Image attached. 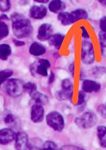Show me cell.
Here are the masks:
<instances>
[{
	"label": "cell",
	"instance_id": "1",
	"mask_svg": "<svg viewBox=\"0 0 106 150\" xmlns=\"http://www.w3.org/2000/svg\"><path fill=\"white\" fill-rule=\"evenodd\" d=\"M13 33L18 39L27 38L33 33L30 21L18 13H14L11 16Z\"/></svg>",
	"mask_w": 106,
	"mask_h": 150
},
{
	"label": "cell",
	"instance_id": "2",
	"mask_svg": "<svg viewBox=\"0 0 106 150\" xmlns=\"http://www.w3.org/2000/svg\"><path fill=\"white\" fill-rule=\"evenodd\" d=\"M88 18V13L87 11L81 8L75 9L71 12L62 11L58 15V20L63 25H71L77 21L87 19Z\"/></svg>",
	"mask_w": 106,
	"mask_h": 150
},
{
	"label": "cell",
	"instance_id": "3",
	"mask_svg": "<svg viewBox=\"0 0 106 150\" xmlns=\"http://www.w3.org/2000/svg\"><path fill=\"white\" fill-rule=\"evenodd\" d=\"M4 90L6 94L12 98L19 97L24 93V81L19 78H11L5 83Z\"/></svg>",
	"mask_w": 106,
	"mask_h": 150
},
{
	"label": "cell",
	"instance_id": "4",
	"mask_svg": "<svg viewBox=\"0 0 106 150\" xmlns=\"http://www.w3.org/2000/svg\"><path fill=\"white\" fill-rule=\"evenodd\" d=\"M47 125L54 131L61 132L65 126V119L62 114L57 111H52L46 117Z\"/></svg>",
	"mask_w": 106,
	"mask_h": 150
},
{
	"label": "cell",
	"instance_id": "5",
	"mask_svg": "<svg viewBox=\"0 0 106 150\" xmlns=\"http://www.w3.org/2000/svg\"><path fill=\"white\" fill-rule=\"evenodd\" d=\"M98 118L95 113L90 111H87L81 116L75 118V124L82 129H88L93 128L97 124Z\"/></svg>",
	"mask_w": 106,
	"mask_h": 150
},
{
	"label": "cell",
	"instance_id": "6",
	"mask_svg": "<svg viewBox=\"0 0 106 150\" xmlns=\"http://www.w3.org/2000/svg\"><path fill=\"white\" fill-rule=\"evenodd\" d=\"M95 59V52L93 43L87 40L83 41L81 45V61L85 65H90L94 63Z\"/></svg>",
	"mask_w": 106,
	"mask_h": 150
},
{
	"label": "cell",
	"instance_id": "7",
	"mask_svg": "<svg viewBox=\"0 0 106 150\" xmlns=\"http://www.w3.org/2000/svg\"><path fill=\"white\" fill-rule=\"evenodd\" d=\"M14 140L16 150H30L29 137L26 132L21 131L16 133Z\"/></svg>",
	"mask_w": 106,
	"mask_h": 150
},
{
	"label": "cell",
	"instance_id": "8",
	"mask_svg": "<svg viewBox=\"0 0 106 150\" xmlns=\"http://www.w3.org/2000/svg\"><path fill=\"white\" fill-rule=\"evenodd\" d=\"M45 117L44 108L43 105L37 104L33 105L30 112V119L34 123L43 122Z\"/></svg>",
	"mask_w": 106,
	"mask_h": 150
},
{
	"label": "cell",
	"instance_id": "9",
	"mask_svg": "<svg viewBox=\"0 0 106 150\" xmlns=\"http://www.w3.org/2000/svg\"><path fill=\"white\" fill-rule=\"evenodd\" d=\"M53 27L50 24L44 23L39 28L37 38L41 41H48L53 34Z\"/></svg>",
	"mask_w": 106,
	"mask_h": 150
},
{
	"label": "cell",
	"instance_id": "10",
	"mask_svg": "<svg viewBox=\"0 0 106 150\" xmlns=\"http://www.w3.org/2000/svg\"><path fill=\"white\" fill-rule=\"evenodd\" d=\"M51 64L49 61L46 59L41 58L38 60V64L35 68L33 65L31 67V71H35L39 75L42 76L46 77L49 76L48 69L50 68Z\"/></svg>",
	"mask_w": 106,
	"mask_h": 150
},
{
	"label": "cell",
	"instance_id": "11",
	"mask_svg": "<svg viewBox=\"0 0 106 150\" xmlns=\"http://www.w3.org/2000/svg\"><path fill=\"white\" fill-rule=\"evenodd\" d=\"M101 85L99 83L93 80L85 79L82 84V90L85 93H97L100 91Z\"/></svg>",
	"mask_w": 106,
	"mask_h": 150
},
{
	"label": "cell",
	"instance_id": "12",
	"mask_svg": "<svg viewBox=\"0 0 106 150\" xmlns=\"http://www.w3.org/2000/svg\"><path fill=\"white\" fill-rule=\"evenodd\" d=\"M16 133L9 128L0 129V145H6L15 139Z\"/></svg>",
	"mask_w": 106,
	"mask_h": 150
},
{
	"label": "cell",
	"instance_id": "13",
	"mask_svg": "<svg viewBox=\"0 0 106 150\" xmlns=\"http://www.w3.org/2000/svg\"><path fill=\"white\" fill-rule=\"evenodd\" d=\"M47 9L43 5L33 6L30 10V16L33 19L41 20L47 16Z\"/></svg>",
	"mask_w": 106,
	"mask_h": 150
},
{
	"label": "cell",
	"instance_id": "14",
	"mask_svg": "<svg viewBox=\"0 0 106 150\" xmlns=\"http://www.w3.org/2000/svg\"><path fill=\"white\" fill-rule=\"evenodd\" d=\"M46 48L41 43L34 42L31 44L29 49V52L33 56L38 57L42 56L46 52Z\"/></svg>",
	"mask_w": 106,
	"mask_h": 150
},
{
	"label": "cell",
	"instance_id": "15",
	"mask_svg": "<svg viewBox=\"0 0 106 150\" xmlns=\"http://www.w3.org/2000/svg\"><path fill=\"white\" fill-rule=\"evenodd\" d=\"M65 36L61 33L52 34L48 40L49 44L52 46L57 50H59L63 43Z\"/></svg>",
	"mask_w": 106,
	"mask_h": 150
},
{
	"label": "cell",
	"instance_id": "16",
	"mask_svg": "<svg viewBox=\"0 0 106 150\" xmlns=\"http://www.w3.org/2000/svg\"><path fill=\"white\" fill-rule=\"evenodd\" d=\"M99 144L102 148H106V127L104 125H99L96 128Z\"/></svg>",
	"mask_w": 106,
	"mask_h": 150
},
{
	"label": "cell",
	"instance_id": "17",
	"mask_svg": "<svg viewBox=\"0 0 106 150\" xmlns=\"http://www.w3.org/2000/svg\"><path fill=\"white\" fill-rule=\"evenodd\" d=\"M65 4L62 0H52L49 4V9L54 13H59L65 8Z\"/></svg>",
	"mask_w": 106,
	"mask_h": 150
},
{
	"label": "cell",
	"instance_id": "18",
	"mask_svg": "<svg viewBox=\"0 0 106 150\" xmlns=\"http://www.w3.org/2000/svg\"><path fill=\"white\" fill-rule=\"evenodd\" d=\"M106 74V68L101 66L93 67L89 71L90 76L95 79H100Z\"/></svg>",
	"mask_w": 106,
	"mask_h": 150
},
{
	"label": "cell",
	"instance_id": "19",
	"mask_svg": "<svg viewBox=\"0 0 106 150\" xmlns=\"http://www.w3.org/2000/svg\"><path fill=\"white\" fill-rule=\"evenodd\" d=\"M33 101L35 102V104L46 105L49 103V98L46 94L39 91H36L32 96H30Z\"/></svg>",
	"mask_w": 106,
	"mask_h": 150
},
{
	"label": "cell",
	"instance_id": "20",
	"mask_svg": "<svg viewBox=\"0 0 106 150\" xmlns=\"http://www.w3.org/2000/svg\"><path fill=\"white\" fill-rule=\"evenodd\" d=\"M73 92V91L61 89L55 93V96L56 99L59 101L71 100L72 98Z\"/></svg>",
	"mask_w": 106,
	"mask_h": 150
},
{
	"label": "cell",
	"instance_id": "21",
	"mask_svg": "<svg viewBox=\"0 0 106 150\" xmlns=\"http://www.w3.org/2000/svg\"><path fill=\"white\" fill-rule=\"evenodd\" d=\"M11 48L7 44H0V59L6 61L8 59L11 54Z\"/></svg>",
	"mask_w": 106,
	"mask_h": 150
},
{
	"label": "cell",
	"instance_id": "22",
	"mask_svg": "<svg viewBox=\"0 0 106 150\" xmlns=\"http://www.w3.org/2000/svg\"><path fill=\"white\" fill-rule=\"evenodd\" d=\"M14 71L10 69L0 71V86L8 80L13 74Z\"/></svg>",
	"mask_w": 106,
	"mask_h": 150
},
{
	"label": "cell",
	"instance_id": "23",
	"mask_svg": "<svg viewBox=\"0 0 106 150\" xmlns=\"http://www.w3.org/2000/svg\"><path fill=\"white\" fill-rule=\"evenodd\" d=\"M24 92L30 95V96L37 91V85L32 82H28L24 85Z\"/></svg>",
	"mask_w": 106,
	"mask_h": 150
},
{
	"label": "cell",
	"instance_id": "24",
	"mask_svg": "<svg viewBox=\"0 0 106 150\" xmlns=\"http://www.w3.org/2000/svg\"><path fill=\"white\" fill-rule=\"evenodd\" d=\"M106 32L100 31L99 33V42L100 43L102 55L104 56L105 55V49L106 47Z\"/></svg>",
	"mask_w": 106,
	"mask_h": 150
},
{
	"label": "cell",
	"instance_id": "25",
	"mask_svg": "<svg viewBox=\"0 0 106 150\" xmlns=\"http://www.w3.org/2000/svg\"><path fill=\"white\" fill-rule=\"evenodd\" d=\"M9 34L8 25L4 21H0V40L6 38Z\"/></svg>",
	"mask_w": 106,
	"mask_h": 150
},
{
	"label": "cell",
	"instance_id": "26",
	"mask_svg": "<svg viewBox=\"0 0 106 150\" xmlns=\"http://www.w3.org/2000/svg\"><path fill=\"white\" fill-rule=\"evenodd\" d=\"M58 149V146L54 141L52 140H47L42 145V150H56Z\"/></svg>",
	"mask_w": 106,
	"mask_h": 150
},
{
	"label": "cell",
	"instance_id": "27",
	"mask_svg": "<svg viewBox=\"0 0 106 150\" xmlns=\"http://www.w3.org/2000/svg\"><path fill=\"white\" fill-rule=\"evenodd\" d=\"M73 83L69 78H65L62 81V89L73 91Z\"/></svg>",
	"mask_w": 106,
	"mask_h": 150
},
{
	"label": "cell",
	"instance_id": "28",
	"mask_svg": "<svg viewBox=\"0 0 106 150\" xmlns=\"http://www.w3.org/2000/svg\"><path fill=\"white\" fill-rule=\"evenodd\" d=\"M86 94L82 90L78 92V101L77 103L75 104V106H82L83 105H85L86 102Z\"/></svg>",
	"mask_w": 106,
	"mask_h": 150
},
{
	"label": "cell",
	"instance_id": "29",
	"mask_svg": "<svg viewBox=\"0 0 106 150\" xmlns=\"http://www.w3.org/2000/svg\"><path fill=\"white\" fill-rule=\"evenodd\" d=\"M11 6L9 0H0V11L6 12L10 9Z\"/></svg>",
	"mask_w": 106,
	"mask_h": 150
},
{
	"label": "cell",
	"instance_id": "30",
	"mask_svg": "<svg viewBox=\"0 0 106 150\" xmlns=\"http://www.w3.org/2000/svg\"><path fill=\"white\" fill-rule=\"evenodd\" d=\"M15 117L12 113H8L4 117V122L6 124L11 125L15 121Z\"/></svg>",
	"mask_w": 106,
	"mask_h": 150
},
{
	"label": "cell",
	"instance_id": "31",
	"mask_svg": "<svg viewBox=\"0 0 106 150\" xmlns=\"http://www.w3.org/2000/svg\"><path fill=\"white\" fill-rule=\"evenodd\" d=\"M97 112L100 116L103 118L106 119V106L105 104H101L98 106Z\"/></svg>",
	"mask_w": 106,
	"mask_h": 150
},
{
	"label": "cell",
	"instance_id": "32",
	"mask_svg": "<svg viewBox=\"0 0 106 150\" xmlns=\"http://www.w3.org/2000/svg\"><path fill=\"white\" fill-rule=\"evenodd\" d=\"M99 26H100L101 31L103 32H106V16H103L100 19L99 22Z\"/></svg>",
	"mask_w": 106,
	"mask_h": 150
},
{
	"label": "cell",
	"instance_id": "33",
	"mask_svg": "<svg viewBox=\"0 0 106 150\" xmlns=\"http://www.w3.org/2000/svg\"><path fill=\"white\" fill-rule=\"evenodd\" d=\"M61 150H84V149L81 148L80 147H77L73 145H66L61 147Z\"/></svg>",
	"mask_w": 106,
	"mask_h": 150
},
{
	"label": "cell",
	"instance_id": "34",
	"mask_svg": "<svg viewBox=\"0 0 106 150\" xmlns=\"http://www.w3.org/2000/svg\"><path fill=\"white\" fill-rule=\"evenodd\" d=\"M80 28H81V30H82V36L83 38L86 39H90V34H88V32L87 31V30L85 28L82 26V27H80Z\"/></svg>",
	"mask_w": 106,
	"mask_h": 150
},
{
	"label": "cell",
	"instance_id": "35",
	"mask_svg": "<svg viewBox=\"0 0 106 150\" xmlns=\"http://www.w3.org/2000/svg\"><path fill=\"white\" fill-rule=\"evenodd\" d=\"M69 70L71 74V76L74 78V74H75V63L72 62L71 64L69 67Z\"/></svg>",
	"mask_w": 106,
	"mask_h": 150
},
{
	"label": "cell",
	"instance_id": "36",
	"mask_svg": "<svg viewBox=\"0 0 106 150\" xmlns=\"http://www.w3.org/2000/svg\"><path fill=\"white\" fill-rule=\"evenodd\" d=\"M55 79V75L53 71L50 72L49 75V79H48V84L49 85L53 84Z\"/></svg>",
	"mask_w": 106,
	"mask_h": 150
},
{
	"label": "cell",
	"instance_id": "37",
	"mask_svg": "<svg viewBox=\"0 0 106 150\" xmlns=\"http://www.w3.org/2000/svg\"><path fill=\"white\" fill-rule=\"evenodd\" d=\"M13 42L15 46L20 47H22L25 45V42L24 41H21V40H17V39H14L13 40Z\"/></svg>",
	"mask_w": 106,
	"mask_h": 150
},
{
	"label": "cell",
	"instance_id": "38",
	"mask_svg": "<svg viewBox=\"0 0 106 150\" xmlns=\"http://www.w3.org/2000/svg\"><path fill=\"white\" fill-rule=\"evenodd\" d=\"M34 1L39 3L46 4L49 1V0H34Z\"/></svg>",
	"mask_w": 106,
	"mask_h": 150
},
{
	"label": "cell",
	"instance_id": "39",
	"mask_svg": "<svg viewBox=\"0 0 106 150\" xmlns=\"http://www.w3.org/2000/svg\"><path fill=\"white\" fill-rule=\"evenodd\" d=\"M98 2L103 6H106V0H98Z\"/></svg>",
	"mask_w": 106,
	"mask_h": 150
}]
</instances>
